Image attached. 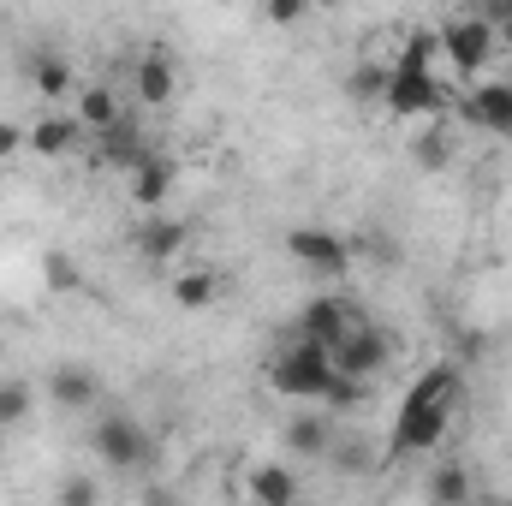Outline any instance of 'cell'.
Listing matches in <instances>:
<instances>
[{"label":"cell","mask_w":512,"mask_h":506,"mask_svg":"<svg viewBox=\"0 0 512 506\" xmlns=\"http://www.w3.org/2000/svg\"><path fill=\"white\" fill-rule=\"evenodd\" d=\"M90 447H96V459H102L114 477H126V471H143V465L155 459V441H149V429H143L137 417H126V411H108V417L96 423Z\"/></svg>","instance_id":"cell-3"},{"label":"cell","mask_w":512,"mask_h":506,"mask_svg":"<svg viewBox=\"0 0 512 506\" xmlns=\"http://www.w3.org/2000/svg\"><path fill=\"white\" fill-rule=\"evenodd\" d=\"M268 387L280 393V399H328V387H334V352H322V346H310V340H286L280 346V358L268 364Z\"/></svg>","instance_id":"cell-2"},{"label":"cell","mask_w":512,"mask_h":506,"mask_svg":"<svg viewBox=\"0 0 512 506\" xmlns=\"http://www.w3.org/2000/svg\"><path fill=\"white\" fill-rule=\"evenodd\" d=\"M429 506H471V471L465 465H435L429 471Z\"/></svg>","instance_id":"cell-21"},{"label":"cell","mask_w":512,"mask_h":506,"mask_svg":"<svg viewBox=\"0 0 512 506\" xmlns=\"http://www.w3.org/2000/svg\"><path fill=\"white\" fill-rule=\"evenodd\" d=\"M30 405H36V387L18 376H0V429H18L24 417H30Z\"/></svg>","instance_id":"cell-24"},{"label":"cell","mask_w":512,"mask_h":506,"mask_svg":"<svg viewBox=\"0 0 512 506\" xmlns=\"http://www.w3.org/2000/svg\"><path fill=\"white\" fill-rule=\"evenodd\" d=\"M417 161H423L429 173H441V167L453 161V143H447L441 131H423V137H417Z\"/></svg>","instance_id":"cell-26"},{"label":"cell","mask_w":512,"mask_h":506,"mask_svg":"<svg viewBox=\"0 0 512 506\" xmlns=\"http://www.w3.org/2000/svg\"><path fill=\"white\" fill-rule=\"evenodd\" d=\"M435 66H441V36H435V30H411V36L399 42L393 72H435Z\"/></svg>","instance_id":"cell-22"},{"label":"cell","mask_w":512,"mask_h":506,"mask_svg":"<svg viewBox=\"0 0 512 506\" xmlns=\"http://www.w3.org/2000/svg\"><path fill=\"white\" fill-rule=\"evenodd\" d=\"M78 137H84V131H78V120L42 114L36 126H24V149H30V155H48V161H54V155H66V149H78Z\"/></svg>","instance_id":"cell-19"},{"label":"cell","mask_w":512,"mask_h":506,"mask_svg":"<svg viewBox=\"0 0 512 506\" xmlns=\"http://www.w3.org/2000/svg\"><path fill=\"white\" fill-rule=\"evenodd\" d=\"M167 298H173L179 310H209V304L227 298V274H221V268H185V274H173Z\"/></svg>","instance_id":"cell-17"},{"label":"cell","mask_w":512,"mask_h":506,"mask_svg":"<svg viewBox=\"0 0 512 506\" xmlns=\"http://www.w3.org/2000/svg\"><path fill=\"white\" fill-rule=\"evenodd\" d=\"M364 381H346V376H334V387H328V399L322 405H334V411H352V405H364Z\"/></svg>","instance_id":"cell-27"},{"label":"cell","mask_w":512,"mask_h":506,"mask_svg":"<svg viewBox=\"0 0 512 506\" xmlns=\"http://www.w3.org/2000/svg\"><path fill=\"white\" fill-rule=\"evenodd\" d=\"M280 435H286V453H298V459H322V453L334 447V429H328V417H304V411H298V417H292Z\"/></svg>","instance_id":"cell-20"},{"label":"cell","mask_w":512,"mask_h":506,"mask_svg":"<svg viewBox=\"0 0 512 506\" xmlns=\"http://www.w3.org/2000/svg\"><path fill=\"white\" fill-rule=\"evenodd\" d=\"M54 506H102V483L96 477H66L54 489Z\"/></svg>","instance_id":"cell-25"},{"label":"cell","mask_w":512,"mask_h":506,"mask_svg":"<svg viewBox=\"0 0 512 506\" xmlns=\"http://www.w3.org/2000/svg\"><path fill=\"white\" fill-rule=\"evenodd\" d=\"M471 506H507V501H471Z\"/></svg>","instance_id":"cell-31"},{"label":"cell","mask_w":512,"mask_h":506,"mask_svg":"<svg viewBox=\"0 0 512 506\" xmlns=\"http://www.w3.org/2000/svg\"><path fill=\"white\" fill-rule=\"evenodd\" d=\"M24 72H30V90H36L42 102H66V96H78V90H84V84H78V72H72V60H66L60 48H30Z\"/></svg>","instance_id":"cell-12"},{"label":"cell","mask_w":512,"mask_h":506,"mask_svg":"<svg viewBox=\"0 0 512 506\" xmlns=\"http://www.w3.org/2000/svg\"><path fill=\"white\" fill-rule=\"evenodd\" d=\"M245 495H251V506H298L304 501V483H298L292 465L268 459V465H251L245 471Z\"/></svg>","instance_id":"cell-13"},{"label":"cell","mask_w":512,"mask_h":506,"mask_svg":"<svg viewBox=\"0 0 512 506\" xmlns=\"http://www.w3.org/2000/svg\"><path fill=\"white\" fill-rule=\"evenodd\" d=\"M149 155H155V149H149V137H143V131L131 126V120H120L114 131H102V137H96V161H102V167L137 173V167H143Z\"/></svg>","instance_id":"cell-16"},{"label":"cell","mask_w":512,"mask_h":506,"mask_svg":"<svg viewBox=\"0 0 512 506\" xmlns=\"http://www.w3.org/2000/svg\"><path fill=\"white\" fill-rule=\"evenodd\" d=\"M435 36H441V60H447V72H459V78H471V84H483V72H489L495 54H501L495 24H489L483 12H453V18L435 24Z\"/></svg>","instance_id":"cell-1"},{"label":"cell","mask_w":512,"mask_h":506,"mask_svg":"<svg viewBox=\"0 0 512 506\" xmlns=\"http://www.w3.org/2000/svg\"><path fill=\"white\" fill-rule=\"evenodd\" d=\"M358 322H364V316H358V304H352V298H340V292H316V298L298 310V334H292V340H310V346L334 352Z\"/></svg>","instance_id":"cell-5"},{"label":"cell","mask_w":512,"mask_h":506,"mask_svg":"<svg viewBox=\"0 0 512 506\" xmlns=\"http://www.w3.org/2000/svg\"><path fill=\"white\" fill-rule=\"evenodd\" d=\"M185 245H191V227L179 215H143L131 227V251L143 256V262H173Z\"/></svg>","instance_id":"cell-11"},{"label":"cell","mask_w":512,"mask_h":506,"mask_svg":"<svg viewBox=\"0 0 512 506\" xmlns=\"http://www.w3.org/2000/svg\"><path fill=\"white\" fill-rule=\"evenodd\" d=\"M477 12L495 24V42H501V48L512 54V0H489V6H477Z\"/></svg>","instance_id":"cell-28"},{"label":"cell","mask_w":512,"mask_h":506,"mask_svg":"<svg viewBox=\"0 0 512 506\" xmlns=\"http://www.w3.org/2000/svg\"><path fill=\"white\" fill-rule=\"evenodd\" d=\"M507 506H512V501H507Z\"/></svg>","instance_id":"cell-32"},{"label":"cell","mask_w":512,"mask_h":506,"mask_svg":"<svg viewBox=\"0 0 512 506\" xmlns=\"http://www.w3.org/2000/svg\"><path fill=\"white\" fill-rule=\"evenodd\" d=\"M72 102H78V131H90V137H102V131H114L120 120H126V108H120L114 84H84Z\"/></svg>","instance_id":"cell-18"},{"label":"cell","mask_w":512,"mask_h":506,"mask_svg":"<svg viewBox=\"0 0 512 506\" xmlns=\"http://www.w3.org/2000/svg\"><path fill=\"white\" fill-rule=\"evenodd\" d=\"M387 72H393V66H382V60L352 66V72H346V96H352V102H387Z\"/></svg>","instance_id":"cell-23"},{"label":"cell","mask_w":512,"mask_h":506,"mask_svg":"<svg viewBox=\"0 0 512 506\" xmlns=\"http://www.w3.org/2000/svg\"><path fill=\"white\" fill-rule=\"evenodd\" d=\"M48 399H54L60 411H90V405L102 399V376H96L90 364H60V370L48 376Z\"/></svg>","instance_id":"cell-15"},{"label":"cell","mask_w":512,"mask_h":506,"mask_svg":"<svg viewBox=\"0 0 512 506\" xmlns=\"http://www.w3.org/2000/svg\"><path fill=\"white\" fill-rule=\"evenodd\" d=\"M131 96H137L143 108H167V102L179 96V66H173L167 48H149V54L131 66Z\"/></svg>","instance_id":"cell-10"},{"label":"cell","mask_w":512,"mask_h":506,"mask_svg":"<svg viewBox=\"0 0 512 506\" xmlns=\"http://www.w3.org/2000/svg\"><path fill=\"white\" fill-rule=\"evenodd\" d=\"M286 256H292L298 268L322 274V280H340V274L352 268V239L334 233V227H292V233H286Z\"/></svg>","instance_id":"cell-4"},{"label":"cell","mask_w":512,"mask_h":506,"mask_svg":"<svg viewBox=\"0 0 512 506\" xmlns=\"http://www.w3.org/2000/svg\"><path fill=\"white\" fill-rule=\"evenodd\" d=\"M262 12H268V24H304V18H310L304 0H268Z\"/></svg>","instance_id":"cell-29"},{"label":"cell","mask_w":512,"mask_h":506,"mask_svg":"<svg viewBox=\"0 0 512 506\" xmlns=\"http://www.w3.org/2000/svg\"><path fill=\"white\" fill-rule=\"evenodd\" d=\"M447 423H453V405H405L399 399V417H393V453L417 459V453H435L447 441Z\"/></svg>","instance_id":"cell-7"},{"label":"cell","mask_w":512,"mask_h":506,"mask_svg":"<svg viewBox=\"0 0 512 506\" xmlns=\"http://www.w3.org/2000/svg\"><path fill=\"white\" fill-rule=\"evenodd\" d=\"M447 102V84H441V72H387V114H399V120H411V114H435Z\"/></svg>","instance_id":"cell-8"},{"label":"cell","mask_w":512,"mask_h":506,"mask_svg":"<svg viewBox=\"0 0 512 506\" xmlns=\"http://www.w3.org/2000/svg\"><path fill=\"white\" fill-rule=\"evenodd\" d=\"M18 149H24V126L18 120H0V161H12Z\"/></svg>","instance_id":"cell-30"},{"label":"cell","mask_w":512,"mask_h":506,"mask_svg":"<svg viewBox=\"0 0 512 506\" xmlns=\"http://www.w3.org/2000/svg\"><path fill=\"white\" fill-rule=\"evenodd\" d=\"M459 108H465L471 126L495 131V137H512V78H483V84H471Z\"/></svg>","instance_id":"cell-9"},{"label":"cell","mask_w":512,"mask_h":506,"mask_svg":"<svg viewBox=\"0 0 512 506\" xmlns=\"http://www.w3.org/2000/svg\"><path fill=\"white\" fill-rule=\"evenodd\" d=\"M387 364H393V340H387V328H376V322H358L334 346V376H346V381H364L370 387V376H382Z\"/></svg>","instance_id":"cell-6"},{"label":"cell","mask_w":512,"mask_h":506,"mask_svg":"<svg viewBox=\"0 0 512 506\" xmlns=\"http://www.w3.org/2000/svg\"><path fill=\"white\" fill-rule=\"evenodd\" d=\"M173 185H179V161L155 149V155L131 173V203H137L143 215H161V203L173 197Z\"/></svg>","instance_id":"cell-14"}]
</instances>
